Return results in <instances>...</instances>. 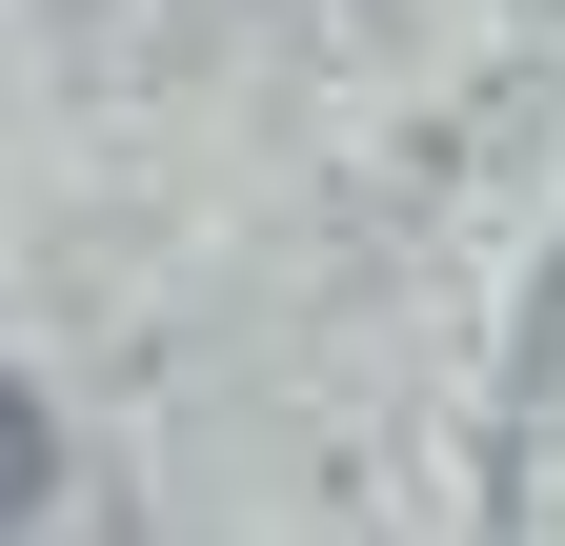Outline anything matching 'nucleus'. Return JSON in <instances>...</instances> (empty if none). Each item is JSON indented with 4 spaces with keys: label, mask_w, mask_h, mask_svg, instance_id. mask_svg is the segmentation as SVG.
<instances>
[{
    "label": "nucleus",
    "mask_w": 565,
    "mask_h": 546,
    "mask_svg": "<svg viewBox=\"0 0 565 546\" xmlns=\"http://www.w3.org/2000/svg\"><path fill=\"white\" fill-rule=\"evenodd\" d=\"M21 506H41V385L0 365V526H21Z\"/></svg>",
    "instance_id": "f257e3e1"
}]
</instances>
